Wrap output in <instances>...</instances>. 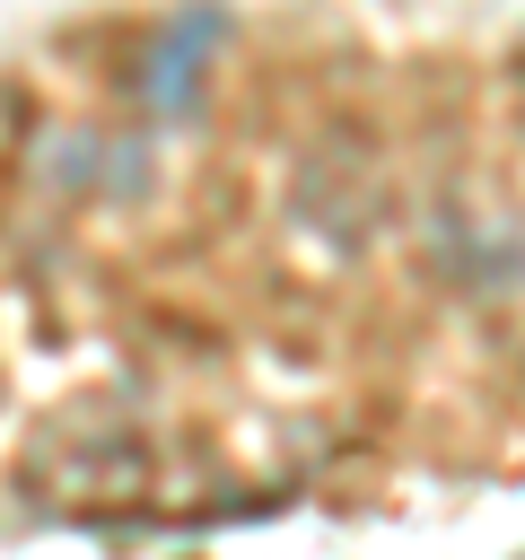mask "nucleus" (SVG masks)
I'll list each match as a JSON object with an SVG mask.
<instances>
[{"label":"nucleus","mask_w":525,"mask_h":560,"mask_svg":"<svg viewBox=\"0 0 525 560\" xmlns=\"http://www.w3.org/2000/svg\"><path fill=\"white\" fill-rule=\"evenodd\" d=\"M201 44H210V18H184L175 35L149 44V70H140V96L158 114H192V88H201Z\"/></svg>","instance_id":"nucleus-1"}]
</instances>
